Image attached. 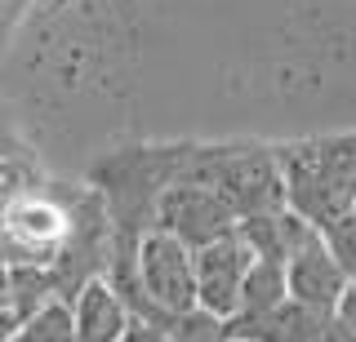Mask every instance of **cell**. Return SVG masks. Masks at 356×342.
<instances>
[{"instance_id": "cell-1", "label": "cell", "mask_w": 356, "mask_h": 342, "mask_svg": "<svg viewBox=\"0 0 356 342\" xmlns=\"http://www.w3.org/2000/svg\"><path fill=\"white\" fill-rule=\"evenodd\" d=\"M276 169H281L285 209L312 227H330L334 218L356 209V138L352 134H321L281 142Z\"/></svg>"}, {"instance_id": "cell-2", "label": "cell", "mask_w": 356, "mask_h": 342, "mask_svg": "<svg viewBox=\"0 0 356 342\" xmlns=\"http://www.w3.org/2000/svg\"><path fill=\"white\" fill-rule=\"evenodd\" d=\"M174 182L209 187L218 200H227V209L236 218H245V214H276V209H285L276 151L263 147V142H218V147L178 142Z\"/></svg>"}, {"instance_id": "cell-3", "label": "cell", "mask_w": 356, "mask_h": 342, "mask_svg": "<svg viewBox=\"0 0 356 342\" xmlns=\"http://www.w3.org/2000/svg\"><path fill=\"white\" fill-rule=\"evenodd\" d=\"M174 156L178 147H125L89 169L116 240H138L143 231H152L156 200L174 182Z\"/></svg>"}, {"instance_id": "cell-4", "label": "cell", "mask_w": 356, "mask_h": 342, "mask_svg": "<svg viewBox=\"0 0 356 342\" xmlns=\"http://www.w3.org/2000/svg\"><path fill=\"white\" fill-rule=\"evenodd\" d=\"M134 280H138L143 302L152 307L156 316L183 311V307H196V275H192V249L183 240H174L170 231H143L138 249H134Z\"/></svg>"}, {"instance_id": "cell-5", "label": "cell", "mask_w": 356, "mask_h": 342, "mask_svg": "<svg viewBox=\"0 0 356 342\" xmlns=\"http://www.w3.org/2000/svg\"><path fill=\"white\" fill-rule=\"evenodd\" d=\"M152 227L170 231V236L183 240L187 249H200V245H214V240L232 236V231H236V214H232L227 200H218L209 187L170 182L161 191V200H156Z\"/></svg>"}, {"instance_id": "cell-6", "label": "cell", "mask_w": 356, "mask_h": 342, "mask_svg": "<svg viewBox=\"0 0 356 342\" xmlns=\"http://www.w3.org/2000/svg\"><path fill=\"white\" fill-rule=\"evenodd\" d=\"M245 267H250V249L232 236L214 240V245H200L192 249V275H196V307L214 316H236L241 307V280H245Z\"/></svg>"}, {"instance_id": "cell-7", "label": "cell", "mask_w": 356, "mask_h": 342, "mask_svg": "<svg viewBox=\"0 0 356 342\" xmlns=\"http://www.w3.org/2000/svg\"><path fill=\"white\" fill-rule=\"evenodd\" d=\"M281 267H285V298H294L303 307H316V311H330L352 284V275L321 245V231L312 240H303L298 249H289Z\"/></svg>"}, {"instance_id": "cell-8", "label": "cell", "mask_w": 356, "mask_h": 342, "mask_svg": "<svg viewBox=\"0 0 356 342\" xmlns=\"http://www.w3.org/2000/svg\"><path fill=\"white\" fill-rule=\"evenodd\" d=\"M227 338H245V342H334L330 329V311H316V307H303L294 298L276 302L272 311L259 316H227Z\"/></svg>"}, {"instance_id": "cell-9", "label": "cell", "mask_w": 356, "mask_h": 342, "mask_svg": "<svg viewBox=\"0 0 356 342\" xmlns=\"http://www.w3.org/2000/svg\"><path fill=\"white\" fill-rule=\"evenodd\" d=\"M67 311H72V334H76V342H116L120 334H125V325H129L125 302L116 298V289H111L103 275L85 280L81 289L72 293Z\"/></svg>"}, {"instance_id": "cell-10", "label": "cell", "mask_w": 356, "mask_h": 342, "mask_svg": "<svg viewBox=\"0 0 356 342\" xmlns=\"http://www.w3.org/2000/svg\"><path fill=\"white\" fill-rule=\"evenodd\" d=\"M276 302H285V267L281 262H267V258H250L245 280H241V307L236 311L259 316V311H272Z\"/></svg>"}, {"instance_id": "cell-11", "label": "cell", "mask_w": 356, "mask_h": 342, "mask_svg": "<svg viewBox=\"0 0 356 342\" xmlns=\"http://www.w3.org/2000/svg\"><path fill=\"white\" fill-rule=\"evenodd\" d=\"M44 302H58L49 267H36V262L9 267V298H5V307L14 311V320H27L31 311H40Z\"/></svg>"}, {"instance_id": "cell-12", "label": "cell", "mask_w": 356, "mask_h": 342, "mask_svg": "<svg viewBox=\"0 0 356 342\" xmlns=\"http://www.w3.org/2000/svg\"><path fill=\"white\" fill-rule=\"evenodd\" d=\"M236 240L250 249V258L285 262V236H281V209L276 214H245L236 218Z\"/></svg>"}, {"instance_id": "cell-13", "label": "cell", "mask_w": 356, "mask_h": 342, "mask_svg": "<svg viewBox=\"0 0 356 342\" xmlns=\"http://www.w3.org/2000/svg\"><path fill=\"white\" fill-rule=\"evenodd\" d=\"M5 342H76L67 302H44L40 311H31L27 320H18V325L9 329Z\"/></svg>"}, {"instance_id": "cell-14", "label": "cell", "mask_w": 356, "mask_h": 342, "mask_svg": "<svg viewBox=\"0 0 356 342\" xmlns=\"http://www.w3.org/2000/svg\"><path fill=\"white\" fill-rule=\"evenodd\" d=\"M161 329H165V338H170V342H227V325H222V316L205 311V307L170 311Z\"/></svg>"}, {"instance_id": "cell-15", "label": "cell", "mask_w": 356, "mask_h": 342, "mask_svg": "<svg viewBox=\"0 0 356 342\" xmlns=\"http://www.w3.org/2000/svg\"><path fill=\"white\" fill-rule=\"evenodd\" d=\"M321 245L330 249V258L356 280V209L343 218H334L330 227H321Z\"/></svg>"}, {"instance_id": "cell-16", "label": "cell", "mask_w": 356, "mask_h": 342, "mask_svg": "<svg viewBox=\"0 0 356 342\" xmlns=\"http://www.w3.org/2000/svg\"><path fill=\"white\" fill-rule=\"evenodd\" d=\"M116 342H170V338H165L161 325H152V320H134V316H129L125 334H120Z\"/></svg>"}, {"instance_id": "cell-17", "label": "cell", "mask_w": 356, "mask_h": 342, "mask_svg": "<svg viewBox=\"0 0 356 342\" xmlns=\"http://www.w3.org/2000/svg\"><path fill=\"white\" fill-rule=\"evenodd\" d=\"M5 298H9V267H0V307H5Z\"/></svg>"}, {"instance_id": "cell-18", "label": "cell", "mask_w": 356, "mask_h": 342, "mask_svg": "<svg viewBox=\"0 0 356 342\" xmlns=\"http://www.w3.org/2000/svg\"><path fill=\"white\" fill-rule=\"evenodd\" d=\"M0 320H14V311H9V307H0Z\"/></svg>"}, {"instance_id": "cell-19", "label": "cell", "mask_w": 356, "mask_h": 342, "mask_svg": "<svg viewBox=\"0 0 356 342\" xmlns=\"http://www.w3.org/2000/svg\"><path fill=\"white\" fill-rule=\"evenodd\" d=\"M0 267H5V249H0Z\"/></svg>"}, {"instance_id": "cell-20", "label": "cell", "mask_w": 356, "mask_h": 342, "mask_svg": "<svg viewBox=\"0 0 356 342\" xmlns=\"http://www.w3.org/2000/svg\"><path fill=\"white\" fill-rule=\"evenodd\" d=\"M227 342H245V338H227Z\"/></svg>"}]
</instances>
